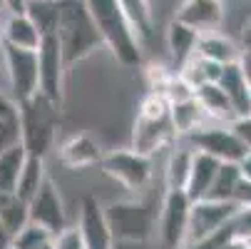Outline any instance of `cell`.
I'll use <instances>...</instances> for the list:
<instances>
[{"mask_svg": "<svg viewBox=\"0 0 251 249\" xmlns=\"http://www.w3.org/2000/svg\"><path fill=\"white\" fill-rule=\"evenodd\" d=\"M231 204L236 209H249L251 207V182H246L244 177L236 182V190L231 194Z\"/></svg>", "mask_w": 251, "mask_h": 249, "instance_id": "cell-39", "label": "cell"}, {"mask_svg": "<svg viewBox=\"0 0 251 249\" xmlns=\"http://www.w3.org/2000/svg\"><path fill=\"white\" fill-rule=\"evenodd\" d=\"M239 48H241V53H251V18L241 25V32H239Z\"/></svg>", "mask_w": 251, "mask_h": 249, "instance_id": "cell-41", "label": "cell"}, {"mask_svg": "<svg viewBox=\"0 0 251 249\" xmlns=\"http://www.w3.org/2000/svg\"><path fill=\"white\" fill-rule=\"evenodd\" d=\"M234 215H236V207L231 202H214V199H197V202H192L184 244L201 242V239H206L211 234L226 229Z\"/></svg>", "mask_w": 251, "mask_h": 249, "instance_id": "cell-10", "label": "cell"}, {"mask_svg": "<svg viewBox=\"0 0 251 249\" xmlns=\"http://www.w3.org/2000/svg\"><path fill=\"white\" fill-rule=\"evenodd\" d=\"M77 227L82 232L87 249H110L112 247V232L107 227L104 209L95 194H85L80 199V220Z\"/></svg>", "mask_w": 251, "mask_h": 249, "instance_id": "cell-15", "label": "cell"}, {"mask_svg": "<svg viewBox=\"0 0 251 249\" xmlns=\"http://www.w3.org/2000/svg\"><path fill=\"white\" fill-rule=\"evenodd\" d=\"M0 92H8L5 90V75H3V62H0Z\"/></svg>", "mask_w": 251, "mask_h": 249, "instance_id": "cell-47", "label": "cell"}, {"mask_svg": "<svg viewBox=\"0 0 251 249\" xmlns=\"http://www.w3.org/2000/svg\"><path fill=\"white\" fill-rule=\"evenodd\" d=\"M222 73H224V67H222V65L209 62V60L199 57L197 53H194L182 67L176 70V75L182 78L192 90H197V87H201V85H209V83H219Z\"/></svg>", "mask_w": 251, "mask_h": 249, "instance_id": "cell-25", "label": "cell"}, {"mask_svg": "<svg viewBox=\"0 0 251 249\" xmlns=\"http://www.w3.org/2000/svg\"><path fill=\"white\" fill-rule=\"evenodd\" d=\"M174 20L184 23L199 35L214 32L224 28L226 5L224 0H179V5L174 10Z\"/></svg>", "mask_w": 251, "mask_h": 249, "instance_id": "cell-13", "label": "cell"}, {"mask_svg": "<svg viewBox=\"0 0 251 249\" xmlns=\"http://www.w3.org/2000/svg\"><path fill=\"white\" fill-rule=\"evenodd\" d=\"M239 172H241V177H244L246 182H251V152L239 162Z\"/></svg>", "mask_w": 251, "mask_h": 249, "instance_id": "cell-44", "label": "cell"}, {"mask_svg": "<svg viewBox=\"0 0 251 249\" xmlns=\"http://www.w3.org/2000/svg\"><path fill=\"white\" fill-rule=\"evenodd\" d=\"M189 207H192V199L187 197L184 190L164 192V199L157 212V234H159V244L164 249H179L184 244Z\"/></svg>", "mask_w": 251, "mask_h": 249, "instance_id": "cell-8", "label": "cell"}, {"mask_svg": "<svg viewBox=\"0 0 251 249\" xmlns=\"http://www.w3.org/2000/svg\"><path fill=\"white\" fill-rule=\"evenodd\" d=\"M38 87L45 100H50L55 108L62 110L65 102V75L67 65L60 50V43L55 35H43V40L38 45Z\"/></svg>", "mask_w": 251, "mask_h": 249, "instance_id": "cell-7", "label": "cell"}, {"mask_svg": "<svg viewBox=\"0 0 251 249\" xmlns=\"http://www.w3.org/2000/svg\"><path fill=\"white\" fill-rule=\"evenodd\" d=\"M20 117V145L30 157H43L55 150L57 145V130H60V108L50 100H45L40 92L18 105Z\"/></svg>", "mask_w": 251, "mask_h": 249, "instance_id": "cell-3", "label": "cell"}, {"mask_svg": "<svg viewBox=\"0 0 251 249\" xmlns=\"http://www.w3.org/2000/svg\"><path fill=\"white\" fill-rule=\"evenodd\" d=\"M187 142L197 152H204V155L219 160V162H234V165H239L249 155V150L236 139V135L231 132V127L229 125H222V122H206L194 135H189Z\"/></svg>", "mask_w": 251, "mask_h": 249, "instance_id": "cell-9", "label": "cell"}, {"mask_svg": "<svg viewBox=\"0 0 251 249\" xmlns=\"http://www.w3.org/2000/svg\"><path fill=\"white\" fill-rule=\"evenodd\" d=\"M219 165H222L219 160H214V157H209V155L194 150L189 180H187V187H184V192H187V197H189L192 202L206 197V192H209V187H211V182H214V174H217V169H219Z\"/></svg>", "mask_w": 251, "mask_h": 249, "instance_id": "cell-23", "label": "cell"}, {"mask_svg": "<svg viewBox=\"0 0 251 249\" xmlns=\"http://www.w3.org/2000/svg\"><path fill=\"white\" fill-rule=\"evenodd\" d=\"M206 122H209V117L201 110V105H199L197 97H189L184 102L169 105V125H172V130H174V135L179 139H187L189 135H194Z\"/></svg>", "mask_w": 251, "mask_h": 249, "instance_id": "cell-22", "label": "cell"}, {"mask_svg": "<svg viewBox=\"0 0 251 249\" xmlns=\"http://www.w3.org/2000/svg\"><path fill=\"white\" fill-rule=\"evenodd\" d=\"M164 100L169 102V105H174V102H184V100H189V97H194V90L179 78L176 73L172 75V80L167 83V87H164Z\"/></svg>", "mask_w": 251, "mask_h": 249, "instance_id": "cell-35", "label": "cell"}, {"mask_svg": "<svg viewBox=\"0 0 251 249\" xmlns=\"http://www.w3.org/2000/svg\"><path fill=\"white\" fill-rule=\"evenodd\" d=\"M229 239H231V232H229V227H226V229H222V232H217V234H211V237H206V239H201V242L184 244V247H179V249H222Z\"/></svg>", "mask_w": 251, "mask_h": 249, "instance_id": "cell-38", "label": "cell"}, {"mask_svg": "<svg viewBox=\"0 0 251 249\" xmlns=\"http://www.w3.org/2000/svg\"><path fill=\"white\" fill-rule=\"evenodd\" d=\"M132 32L137 35V40L142 50H147V45L154 38V10H152V0H117Z\"/></svg>", "mask_w": 251, "mask_h": 249, "instance_id": "cell-20", "label": "cell"}, {"mask_svg": "<svg viewBox=\"0 0 251 249\" xmlns=\"http://www.w3.org/2000/svg\"><path fill=\"white\" fill-rule=\"evenodd\" d=\"M239 67H241V73H244L249 87H251V53H241V57H239Z\"/></svg>", "mask_w": 251, "mask_h": 249, "instance_id": "cell-43", "label": "cell"}, {"mask_svg": "<svg viewBox=\"0 0 251 249\" xmlns=\"http://www.w3.org/2000/svg\"><path fill=\"white\" fill-rule=\"evenodd\" d=\"M10 234H8V229L3 227V222H0V249H10Z\"/></svg>", "mask_w": 251, "mask_h": 249, "instance_id": "cell-45", "label": "cell"}, {"mask_svg": "<svg viewBox=\"0 0 251 249\" xmlns=\"http://www.w3.org/2000/svg\"><path fill=\"white\" fill-rule=\"evenodd\" d=\"M48 180V165L43 157H30L25 160L23 169H20V177H18V185H15V194L23 199V202H30L38 190L45 185Z\"/></svg>", "mask_w": 251, "mask_h": 249, "instance_id": "cell-26", "label": "cell"}, {"mask_svg": "<svg viewBox=\"0 0 251 249\" xmlns=\"http://www.w3.org/2000/svg\"><path fill=\"white\" fill-rule=\"evenodd\" d=\"M192 157H194V147L187 139H179L174 147L167 150V162H164V187L167 190H184L187 187Z\"/></svg>", "mask_w": 251, "mask_h": 249, "instance_id": "cell-19", "label": "cell"}, {"mask_svg": "<svg viewBox=\"0 0 251 249\" xmlns=\"http://www.w3.org/2000/svg\"><path fill=\"white\" fill-rule=\"evenodd\" d=\"M10 249H13V247H10Z\"/></svg>", "mask_w": 251, "mask_h": 249, "instance_id": "cell-53", "label": "cell"}, {"mask_svg": "<svg viewBox=\"0 0 251 249\" xmlns=\"http://www.w3.org/2000/svg\"><path fill=\"white\" fill-rule=\"evenodd\" d=\"M27 217L32 224L48 229L50 234H57L60 229L67 227L65 199H62V192H60L55 180L48 177L45 185L38 190V194L27 202Z\"/></svg>", "mask_w": 251, "mask_h": 249, "instance_id": "cell-11", "label": "cell"}, {"mask_svg": "<svg viewBox=\"0 0 251 249\" xmlns=\"http://www.w3.org/2000/svg\"><path fill=\"white\" fill-rule=\"evenodd\" d=\"M219 87L224 90L229 105H231V112L234 117H241V115H249L251 112V87L241 73L239 62L234 65H226L224 73L219 78Z\"/></svg>", "mask_w": 251, "mask_h": 249, "instance_id": "cell-18", "label": "cell"}, {"mask_svg": "<svg viewBox=\"0 0 251 249\" xmlns=\"http://www.w3.org/2000/svg\"><path fill=\"white\" fill-rule=\"evenodd\" d=\"M222 249H251V247H249V242H244V239H229Z\"/></svg>", "mask_w": 251, "mask_h": 249, "instance_id": "cell-46", "label": "cell"}, {"mask_svg": "<svg viewBox=\"0 0 251 249\" xmlns=\"http://www.w3.org/2000/svg\"><path fill=\"white\" fill-rule=\"evenodd\" d=\"M102 45L112 53V57L127 67V70H139L145 65V50H142L137 35L132 32L122 8L117 0H82Z\"/></svg>", "mask_w": 251, "mask_h": 249, "instance_id": "cell-1", "label": "cell"}, {"mask_svg": "<svg viewBox=\"0 0 251 249\" xmlns=\"http://www.w3.org/2000/svg\"><path fill=\"white\" fill-rule=\"evenodd\" d=\"M50 239H52V234H50L48 229L27 222L23 229H18V232L13 234L10 247H13V249H38L40 244H45V242H50Z\"/></svg>", "mask_w": 251, "mask_h": 249, "instance_id": "cell-31", "label": "cell"}, {"mask_svg": "<svg viewBox=\"0 0 251 249\" xmlns=\"http://www.w3.org/2000/svg\"><path fill=\"white\" fill-rule=\"evenodd\" d=\"M100 169L127 192L145 194L154 180V157H147L132 147H115L102 155Z\"/></svg>", "mask_w": 251, "mask_h": 249, "instance_id": "cell-5", "label": "cell"}, {"mask_svg": "<svg viewBox=\"0 0 251 249\" xmlns=\"http://www.w3.org/2000/svg\"><path fill=\"white\" fill-rule=\"evenodd\" d=\"M52 249H87L80 227L77 224H67L57 234H52Z\"/></svg>", "mask_w": 251, "mask_h": 249, "instance_id": "cell-34", "label": "cell"}, {"mask_svg": "<svg viewBox=\"0 0 251 249\" xmlns=\"http://www.w3.org/2000/svg\"><path fill=\"white\" fill-rule=\"evenodd\" d=\"M167 115H169V102L159 92H147L137 108V117L142 120H162Z\"/></svg>", "mask_w": 251, "mask_h": 249, "instance_id": "cell-32", "label": "cell"}, {"mask_svg": "<svg viewBox=\"0 0 251 249\" xmlns=\"http://www.w3.org/2000/svg\"><path fill=\"white\" fill-rule=\"evenodd\" d=\"M0 62H3L5 90L20 105L40 92L38 87V53L35 50H18L10 45L0 48Z\"/></svg>", "mask_w": 251, "mask_h": 249, "instance_id": "cell-6", "label": "cell"}, {"mask_svg": "<svg viewBox=\"0 0 251 249\" xmlns=\"http://www.w3.org/2000/svg\"><path fill=\"white\" fill-rule=\"evenodd\" d=\"M179 142V137L174 135L172 125H169V115L162 120H142L134 117L132 125V135H129V147L147 155V157H157L164 150L174 147Z\"/></svg>", "mask_w": 251, "mask_h": 249, "instance_id": "cell-12", "label": "cell"}, {"mask_svg": "<svg viewBox=\"0 0 251 249\" xmlns=\"http://www.w3.org/2000/svg\"><path fill=\"white\" fill-rule=\"evenodd\" d=\"M246 242H249V247H251V239H246Z\"/></svg>", "mask_w": 251, "mask_h": 249, "instance_id": "cell-51", "label": "cell"}, {"mask_svg": "<svg viewBox=\"0 0 251 249\" xmlns=\"http://www.w3.org/2000/svg\"><path fill=\"white\" fill-rule=\"evenodd\" d=\"M25 15L35 23L40 35H55L57 28V0H27Z\"/></svg>", "mask_w": 251, "mask_h": 249, "instance_id": "cell-30", "label": "cell"}, {"mask_svg": "<svg viewBox=\"0 0 251 249\" xmlns=\"http://www.w3.org/2000/svg\"><path fill=\"white\" fill-rule=\"evenodd\" d=\"M27 160V152L23 145H13L0 152V194L3 192H15L20 169Z\"/></svg>", "mask_w": 251, "mask_h": 249, "instance_id": "cell-27", "label": "cell"}, {"mask_svg": "<svg viewBox=\"0 0 251 249\" xmlns=\"http://www.w3.org/2000/svg\"><path fill=\"white\" fill-rule=\"evenodd\" d=\"M241 180V172L239 165L234 162H222L217 174H214V182L206 192L204 199H214V202H231V194L236 190V182Z\"/></svg>", "mask_w": 251, "mask_h": 249, "instance_id": "cell-29", "label": "cell"}, {"mask_svg": "<svg viewBox=\"0 0 251 249\" xmlns=\"http://www.w3.org/2000/svg\"><path fill=\"white\" fill-rule=\"evenodd\" d=\"M3 30V45L18 48V50H38L43 35L35 28V23L23 13V15H3L0 20Z\"/></svg>", "mask_w": 251, "mask_h": 249, "instance_id": "cell-17", "label": "cell"}, {"mask_svg": "<svg viewBox=\"0 0 251 249\" xmlns=\"http://www.w3.org/2000/svg\"><path fill=\"white\" fill-rule=\"evenodd\" d=\"M249 3H251V0H249Z\"/></svg>", "mask_w": 251, "mask_h": 249, "instance_id": "cell-52", "label": "cell"}, {"mask_svg": "<svg viewBox=\"0 0 251 249\" xmlns=\"http://www.w3.org/2000/svg\"><path fill=\"white\" fill-rule=\"evenodd\" d=\"M55 152H57L60 165L65 169H73V172L100 167V160L104 155L102 147H100V142L90 132H73V135H67L57 145Z\"/></svg>", "mask_w": 251, "mask_h": 249, "instance_id": "cell-14", "label": "cell"}, {"mask_svg": "<svg viewBox=\"0 0 251 249\" xmlns=\"http://www.w3.org/2000/svg\"><path fill=\"white\" fill-rule=\"evenodd\" d=\"M107 227L112 239H134V242H152L157 234V212L145 199H117L102 204Z\"/></svg>", "mask_w": 251, "mask_h": 249, "instance_id": "cell-4", "label": "cell"}, {"mask_svg": "<svg viewBox=\"0 0 251 249\" xmlns=\"http://www.w3.org/2000/svg\"><path fill=\"white\" fill-rule=\"evenodd\" d=\"M231 239H251V207L249 209H236V215L229 222Z\"/></svg>", "mask_w": 251, "mask_h": 249, "instance_id": "cell-36", "label": "cell"}, {"mask_svg": "<svg viewBox=\"0 0 251 249\" xmlns=\"http://www.w3.org/2000/svg\"><path fill=\"white\" fill-rule=\"evenodd\" d=\"M110 249H150V242H134V239H112Z\"/></svg>", "mask_w": 251, "mask_h": 249, "instance_id": "cell-42", "label": "cell"}, {"mask_svg": "<svg viewBox=\"0 0 251 249\" xmlns=\"http://www.w3.org/2000/svg\"><path fill=\"white\" fill-rule=\"evenodd\" d=\"M0 20H3V18H0ZM0 48H3V30H0Z\"/></svg>", "mask_w": 251, "mask_h": 249, "instance_id": "cell-50", "label": "cell"}, {"mask_svg": "<svg viewBox=\"0 0 251 249\" xmlns=\"http://www.w3.org/2000/svg\"><path fill=\"white\" fill-rule=\"evenodd\" d=\"M15 115H18V102L8 92H0V120H8Z\"/></svg>", "mask_w": 251, "mask_h": 249, "instance_id": "cell-40", "label": "cell"}, {"mask_svg": "<svg viewBox=\"0 0 251 249\" xmlns=\"http://www.w3.org/2000/svg\"><path fill=\"white\" fill-rule=\"evenodd\" d=\"M0 222L13 237L18 229H23L30 217H27V202H23L15 192H3L0 194Z\"/></svg>", "mask_w": 251, "mask_h": 249, "instance_id": "cell-28", "label": "cell"}, {"mask_svg": "<svg viewBox=\"0 0 251 249\" xmlns=\"http://www.w3.org/2000/svg\"><path fill=\"white\" fill-rule=\"evenodd\" d=\"M197 55L204 57V60H209V62H217V65L226 67V65L239 62L241 48H239V43L231 38V35H226L224 30H214V32L199 35V40H197Z\"/></svg>", "mask_w": 251, "mask_h": 249, "instance_id": "cell-16", "label": "cell"}, {"mask_svg": "<svg viewBox=\"0 0 251 249\" xmlns=\"http://www.w3.org/2000/svg\"><path fill=\"white\" fill-rule=\"evenodd\" d=\"M5 15V5H3V0H0V18Z\"/></svg>", "mask_w": 251, "mask_h": 249, "instance_id": "cell-49", "label": "cell"}, {"mask_svg": "<svg viewBox=\"0 0 251 249\" xmlns=\"http://www.w3.org/2000/svg\"><path fill=\"white\" fill-rule=\"evenodd\" d=\"M194 97L199 100L201 110L206 112L209 122H222V125H229L234 120V112H231V105L224 95V90L219 87V83H209V85H201L194 90Z\"/></svg>", "mask_w": 251, "mask_h": 249, "instance_id": "cell-24", "label": "cell"}, {"mask_svg": "<svg viewBox=\"0 0 251 249\" xmlns=\"http://www.w3.org/2000/svg\"><path fill=\"white\" fill-rule=\"evenodd\" d=\"M229 127H231V132L236 135V139L251 152V112H249V115H241V117H234V120L229 122Z\"/></svg>", "mask_w": 251, "mask_h": 249, "instance_id": "cell-37", "label": "cell"}, {"mask_svg": "<svg viewBox=\"0 0 251 249\" xmlns=\"http://www.w3.org/2000/svg\"><path fill=\"white\" fill-rule=\"evenodd\" d=\"M38 249H52V239H50V242H45V244H40Z\"/></svg>", "mask_w": 251, "mask_h": 249, "instance_id": "cell-48", "label": "cell"}, {"mask_svg": "<svg viewBox=\"0 0 251 249\" xmlns=\"http://www.w3.org/2000/svg\"><path fill=\"white\" fill-rule=\"evenodd\" d=\"M145 67V80H147V87H150V92H164V87H167V83L172 80V75H174V70H169L167 65H162V62H147V65H142Z\"/></svg>", "mask_w": 251, "mask_h": 249, "instance_id": "cell-33", "label": "cell"}, {"mask_svg": "<svg viewBox=\"0 0 251 249\" xmlns=\"http://www.w3.org/2000/svg\"><path fill=\"white\" fill-rule=\"evenodd\" d=\"M197 40H199L197 30L187 28L184 23H179L174 18L169 20L167 32H164V43H167V50H169L172 62H174V73L197 53Z\"/></svg>", "mask_w": 251, "mask_h": 249, "instance_id": "cell-21", "label": "cell"}, {"mask_svg": "<svg viewBox=\"0 0 251 249\" xmlns=\"http://www.w3.org/2000/svg\"><path fill=\"white\" fill-rule=\"evenodd\" d=\"M55 38L60 43L65 65L73 67L102 48L97 28L82 0H57V28Z\"/></svg>", "mask_w": 251, "mask_h": 249, "instance_id": "cell-2", "label": "cell"}]
</instances>
